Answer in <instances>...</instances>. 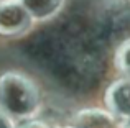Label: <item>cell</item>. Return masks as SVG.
<instances>
[{
	"mask_svg": "<svg viewBox=\"0 0 130 128\" xmlns=\"http://www.w3.org/2000/svg\"><path fill=\"white\" fill-rule=\"evenodd\" d=\"M0 107L13 118H31L40 109V92L26 76L5 72L0 77Z\"/></svg>",
	"mask_w": 130,
	"mask_h": 128,
	"instance_id": "cell-1",
	"label": "cell"
},
{
	"mask_svg": "<svg viewBox=\"0 0 130 128\" xmlns=\"http://www.w3.org/2000/svg\"><path fill=\"white\" fill-rule=\"evenodd\" d=\"M31 20L20 0H5L0 3V35H20L30 28Z\"/></svg>",
	"mask_w": 130,
	"mask_h": 128,
	"instance_id": "cell-2",
	"label": "cell"
},
{
	"mask_svg": "<svg viewBox=\"0 0 130 128\" xmlns=\"http://www.w3.org/2000/svg\"><path fill=\"white\" fill-rule=\"evenodd\" d=\"M105 102L119 122L130 120V79L124 77L112 84L105 94Z\"/></svg>",
	"mask_w": 130,
	"mask_h": 128,
	"instance_id": "cell-3",
	"label": "cell"
},
{
	"mask_svg": "<svg viewBox=\"0 0 130 128\" xmlns=\"http://www.w3.org/2000/svg\"><path fill=\"white\" fill-rule=\"evenodd\" d=\"M74 128H120V122L110 112L86 109L74 117Z\"/></svg>",
	"mask_w": 130,
	"mask_h": 128,
	"instance_id": "cell-4",
	"label": "cell"
},
{
	"mask_svg": "<svg viewBox=\"0 0 130 128\" xmlns=\"http://www.w3.org/2000/svg\"><path fill=\"white\" fill-rule=\"evenodd\" d=\"M33 20H48L59 12L63 0H20Z\"/></svg>",
	"mask_w": 130,
	"mask_h": 128,
	"instance_id": "cell-5",
	"label": "cell"
},
{
	"mask_svg": "<svg viewBox=\"0 0 130 128\" xmlns=\"http://www.w3.org/2000/svg\"><path fill=\"white\" fill-rule=\"evenodd\" d=\"M115 64L122 71V74L127 79H130V39L119 48L117 56H115Z\"/></svg>",
	"mask_w": 130,
	"mask_h": 128,
	"instance_id": "cell-6",
	"label": "cell"
},
{
	"mask_svg": "<svg viewBox=\"0 0 130 128\" xmlns=\"http://www.w3.org/2000/svg\"><path fill=\"white\" fill-rule=\"evenodd\" d=\"M0 128H15L12 117H8L5 112H0Z\"/></svg>",
	"mask_w": 130,
	"mask_h": 128,
	"instance_id": "cell-7",
	"label": "cell"
},
{
	"mask_svg": "<svg viewBox=\"0 0 130 128\" xmlns=\"http://www.w3.org/2000/svg\"><path fill=\"white\" fill-rule=\"evenodd\" d=\"M22 128H50V126H46L41 122H28L26 125H23Z\"/></svg>",
	"mask_w": 130,
	"mask_h": 128,
	"instance_id": "cell-8",
	"label": "cell"
},
{
	"mask_svg": "<svg viewBox=\"0 0 130 128\" xmlns=\"http://www.w3.org/2000/svg\"><path fill=\"white\" fill-rule=\"evenodd\" d=\"M120 128H130V120H124V122H120Z\"/></svg>",
	"mask_w": 130,
	"mask_h": 128,
	"instance_id": "cell-9",
	"label": "cell"
}]
</instances>
